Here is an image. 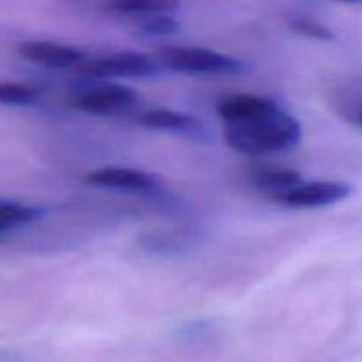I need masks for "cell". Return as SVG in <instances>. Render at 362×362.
Here are the masks:
<instances>
[{"label":"cell","instance_id":"8992f818","mask_svg":"<svg viewBox=\"0 0 362 362\" xmlns=\"http://www.w3.org/2000/svg\"><path fill=\"white\" fill-rule=\"evenodd\" d=\"M83 182L88 184V186L106 187V189L147 193V191H154L161 186V177L134 168L106 166V168H99L87 173Z\"/></svg>","mask_w":362,"mask_h":362},{"label":"cell","instance_id":"2e32d148","mask_svg":"<svg viewBox=\"0 0 362 362\" xmlns=\"http://www.w3.org/2000/svg\"><path fill=\"white\" fill-rule=\"evenodd\" d=\"M357 122H359V126H362V115L359 117V120H357Z\"/></svg>","mask_w":362,"mask_h":362},{"label":"cell","instance_id":"3957f363","mask_svg":"<svg viewBox=\"0 0 362 362\" xmlns=\"http://www.w3.org/2000/svg\"><path fill=\"white\" fill-rule=\"evenodd\" d=\"M140 101V94L122 83L88 80L71 94V105L92 115H122Z\"/></svg>","mask_w":362,"mask_h":362},{"label":"cell","instance_id":"277c9868","mask_svg":"<svg viewBox=\"0 0 362 362\" xmlns=\"http://www.w3.org/2000/svg\"><path fill=\"white\" fill-rule=\"evenodd\" d=\"M80 73L87 80H115V78H152L161 74L163 66L151 57L136 52H120L101 57L94 62H83Z\"/></svg>","mask_w":362,"mask_h":362},{"label":"cell","instance_id":"8fae6325","mask_svg":"<svg viewBox=\"0 0 362 362\" xmlns=\"http://www.w3.org/2000/svg\"><path fill=\"white\" fill-rule=\"evenodd\" d=\"M45 216V209L0 200V235L18 226L28 225Z\"/></svg>","mask_w":362,"mask_h":362},{"label":"cell","instance_id":"7c38bea8","mask_svg":"<svg viewBox=\"0 0 362 362\" xmlns=\"http://www.w3.org/2000/svg\"><path fill=\"white\" fill-rule=\"evenodd\" d=\"M41 99L37 88L16 81H0V105L32 106Z\"/></svg>","mask_w":362,"mask_h":362},{"label":"cell","instance_id":"9c48e42d","mask_svg":"<svg viewBox=\"0 0 362 362\" xmlns=\"http://www.w3.org/2000/svg\"><path fill=\"white\" fill-rule=\"evenodd\" d=\"M251 182L258 191L276 200L292 187L303 182V175L293 168H260L253 172Z\"/></svg>","mask_w":362,"mask_h":362},{"label":"cell","instance_id":"6da1fadb","mask_svg":"<svg viewBox=\"0 0 362 362\" xmlns=\"http://www.w3.org/2000/svg\"><path fill=\"white\" fill-rule=\"evenodd\" d=\"M216 112L225 122V141L246 156L286 152L303 136V126L278 103L255 94H235L221 99Z\"/></svg>","mask_w":362,"mask_h":362},{"label":"cell","instance_id":"30bf717a","mask_svg":"<svg viewBox=\"0 0 362 362\" xmlns=\"http://www.w3.org/2000/svg\"><path fill=\"white\" fill-rule=\"evenodd\" d=\"M180 0H108L113 13L126 16H151V14L173 13L179 9Z\"/></svg>","mask_w":362,"mask_h":362},{"label":"cell","instance_id":"5b68a950","mask_svg":"<svg viewBox=\"0 0 362 362\" xmlns=\"http://www.w3.org/2000/svg\"><path fill=\"white\" fill-rule=\"evenodd\" d=\"M352 194V186L336 180H317V182H300L292 187L274 202L296 209H315L327 207L338 202L346 200Z\"/></svg>","mask_w":362,"mask_h":362},{"label":"cell","instance_id":"ba28073f","mask_svg":"<svg viewBox=\"0 0 362 362\" xmlns=\"http://www.w3.org/2000/svg\"><path fill=\"white\" fill-rule=\"evenodd\" d=\"M18 53L21 59L35 66L52 67V69L78 67L85 62V53L81 49L49 41H23L18 45Z\"/></svg>","mask_w":362,"mask_h":362},{"label":"cell","instance_id":"5bb4252c","mask_svg":"<svg viewBox=\"0 0 362 362\" xmlns=\"http://www.w3.org/2000/svg\"><path fill=\"white\" fill-rule=\"evenodd\" d=\"M290 28H292L296 34L304 35V37L318 39V41H332V39H334V32L329 30L325 25L318 23V21L306 16L292 18V20H290Z\"/></svg>","mask_w":362,"mask_h":362},{"label":"cell","instance_id":"9a60e30c","mask_svg":"<svg viewBox=\"0 0 362 362\" xmlns=\"http://www.w3.org/2000/svg\"><path fill=\"white\" fill-rule=\"evenodd\" d=\"M339 2H362V0H339Z\"/></svg>","mask_w":362,"mask_h":362},{"label":"cell","instance_id":"7a4b0ae2","mask_svg":"<svg viewBox=\"0 0 362 362\" xmlns=\"http://www.w3.org/2000/svg\"><path fill=\"white\" fill-rule=\"evenodd\" d=\"M159 64L165 69L184 74H239L247 69L244 60L200 46H170L161 49Z\"/></svg>","mask_w":362,"mask_h":362},{"label":"cell","instance_id":"52a82bcc","mask_svg":"<svg viewBox=\"0 0 362 362\" xmlns=\"http://www.w3.org/2000/svg\"><path fill=\"white\" fill-rule=\"evenodd\" d=\"M136 122L147 129L166 131V133H175L180 136H186L194 141H207L209 133L204 124L193 115L187 113L173 112L166 108H151L140 112L136 115Z\"/></svg>","mask_w":362,"mask_h":362},{"label":"cell","instance_id":"4fadbf2b","mask_svg":"<svg viewBox=\"0 0 362 362\" xmlns=\"http://www.w3.org/2000/svg\"><path fill=\"white\" fill-rule=\"evenodd\" d=\"M141 35L147 37H163V35H173L180 30V23L172 16V13L151 14L138 25Z\"/></svg>","mask_w":362,"mask_h":362}]
</instances>
